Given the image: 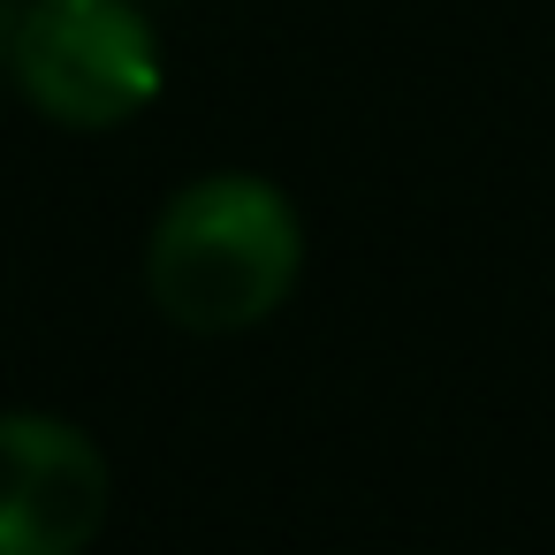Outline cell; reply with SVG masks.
I'll use <instances>...</instances> for the list:
<instances>
[{"mask_svg":"<svg viewBox=\"0 0 555 555\" xmlns=\"http://www.w3.org/2000/svg\"><path fill=\"white\" fill-rule=\"evenodd\" d=\"M305 267V221L267 176H198L145 244L153 305L191 335H236L282 312Z\"/></svg>","mask_w":555,"mask_h":555,"instance_id":"obj_1","label":"cell"},{"mask_svg":"<svg viewBox=\"0 0 555 555\" xmlns=\"http://www.w3.org/2000/svg\"><path fill=\"white\" fill-rule=\"evenodd\" d=\"M16 92L62 130H115L160 92V39L130 0H31L9 39Z\"/></svg>","mask_w":555,"mask_h":555,"instance_id":"obj_2","label":"cell"},{"mask_svg":"<svg viewBox=\"0 0 555 555\" xmlns=\"http://www.w3.org/2000/svg\"><path fill=\"white\" fill-rule=\"evenodd\" d=\"M115 472L54 411H0V555H85L107 525Z\"/></svg>","mask_w":555,"mask_h":555,"instance_id":"obj_3","label":"cell"}]
</instances>
